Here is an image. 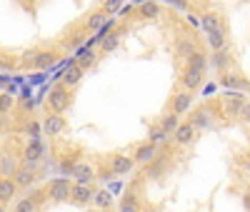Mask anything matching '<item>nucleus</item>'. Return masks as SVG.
I'll use <instances>...</instances> for the list:
<instances>
[{
    "instance_id": "1",
    "label": "nucleus",
    "mask_w": 250,
    "mask_h": 212,
    "mask_svg": "<svg viewBox=\"0 0 250 212\" xmlns=\"http://www.w3.org/2000/svg\"><path fill=\"white\" fill-rule=\"evenodd\" d=\"M48 108H50V113H60V115L70 108V93H68L65 85H58V88L50 90V95H48Z\"/></svg>"
},
{
    "instance_id": "2",
    "label": "nucleus",
    "mask_w": 250,
    "mask_h": 212,
    "mask_svg": "<svg viewBox=\"0 0 250 212\" xmlns=\"http://www.w3.org/2000/svg\"><path fill=\"white\" fill-rule=\"evenodd\" d=\"M43 153H45V147H43V142H40V137H30V145L25 147V153H23V165L30 167V170L38 167Z\"/></svg>"
},
{
    "instance_id": "3",
    "label": "nucleus",
    "mask_w": 250,
    "mask_h": 212,
    "mask_svg": "<svg viewBox=\"0 0 250 212\" xmlns=\"http://www.w3.org/2000/svg\"><path fill=\"white\" fill-rule=\"evenodd\" d=\"M48 197H50L53 202H65V200H70V182L62 180V177L53 180V182L48 185Z\"/></svg>"
},
{
    "instance_id": "4",
    "label": "nucleus",
    "mask_w": 250,
    "mask_h": 212,
    "mask_svg": "<svg viewBox=\"0 0 250 212\" xmlns=\"http://www.w3.org/2000/svg\"><path fill=\"white\" fill-rule=\"evenodd\" d=\"M73 177H75V182H80V185H90L98 175H95V167H93L90 162L80 160V162H75V167H73Z\"/></svg>"
},
{
    "instance_id": "5",
    "label": "nucleus",
    "mask_w": 250,
    "mask_h": 212,
    "mask_svg": "<svg viewBox=\"0 0 250 212\" xmlns=\"http://www.w3.org/2000/svg\"><path fill=\"white\" fill-rule=\"evenodd\" d=\"M180 85H183V90H198L200 85H203V70H195V68H188L185 65V70H183V75H180Z\"/></svg>"
},
{
    "instance_id": "6",
    "label": "nucleus",
    "mask_w": 250,
    "mask_h": 212,
    "mask_svg": "<svg viewBox=\"0 0 250 212\" xmlns=\"http://www.w3.org/2000/svg\"><path fill=\"white\" fill-rule=\"evenodd\" d=\"M110 170L113 175H128L135 170V160L130 155H113L110 157Z\"/></svg>"
},
{
    "instance_id": "7",
    "label": "nucleus",
    "mask_w": 250,
    "mask_h": 212,
    "mask_svg": "<svg viewBox=\"0 0 250 212\" xmlns=\"http://www.w3.org/2000/svg\"><path fill=\"white\" fill-rule=\"evenodd\" d=\"M62 130H65V117H62L60 113H50V115L43 120V133H45V135L55 137V135H60Z\"/></svg>"
},
{
    "instance_id": "8",
    "label": "nucleus",
    "mask_w": 250,
    "mask_h": 212,
    "mask_svg": "<svg viewBox=\"0 0 250 212\" xmlns=\"http://www.w3.org/2000/svg\"><path fill=\"white\" fill-rule=\"evenodd\" d=\"M93 190H90V185H80V182H75V185H70V200L75 202V205H90L93 202Z\"/></svg>"
},
{
    "instance_id": "9",
    "label": "nucleus",
    "mask_w": 250,
    "mask_h": 212,
    "mask_svg": "<svg viewBox=\"0 0 250 212\" xmlns=\"http://www.w3.org/2000/svg\"><path fill=\"white\" fill-rule=\"evenodd\" d=\"M243 105H245V97L243 95H238V93H230V95H225L223 97V113L225 115H240V110H243Z\"/></svg>"
},
{
    "instance_id": "10",
    "label": "nucleus",
    "mask_w": 250,
    "mask_h": 212,
    "mask_svg": "<svg viewBox=\"0 0 250 212\" xmlns=\"http://www.w3.org/2000/svg\"><path fill=\"white\" fill-rule=\"evenodd\" d=\"M155 155H158V145H153V142L148 140L145 145H140L138 150H135L133 160H135V165H148V162H150Z\"/></svg>"
},
{
    "instance_id": "11",
    "label": "nucleus",
    "mask_w": 250,
    "mask_h": 212,
    "mask_svg": "<svg viewBox=\"0 0 250 212\" xmlns=\"http://www.w3.org/2000/svg\"><path fill=\"white\" fill-rule=\"evenodd\" d=\"M225 42H228V30H225V25H220V28H215V30L208 33V45H210L213 53H215V50H223Z\"/></svg>"
},
{
    "instance_id": "12",
    "label": "nucleus",
    "mask_w": 250,
    "mask_h": 212,
    "mask_svg": "<svg viewBox=\"0 0 250 212\" xmlns=\"http://www.w3.org/2000/svg\"><path fill=\"white\" fill-rule=\"evenodd\" d=\"M193 137H195V127H193L190 122H180L178 130L173 133V140H175L178 145H190Z\"/></svg>"
},
{
    "instance_id": "13",
    "label": "nucleus",
    "mask_w": 250,
    "mask_h": 212,
    "mask_svg": "<svg viewBox=\"0 0 250 212\" xmlns=\"http://www.w3.org/2000/svg\"><path fill=\"white\" fill-rule=\"evenodd\" d=\"M190 105H193V93L190 90H183V93H178L173 97V113L183 115V113L190 110Z\"/></svg>"
},
{
    "instance_id": "14",
    "label": "nucleus",
    "mask_w": 250,
    "mask_h": 212,
    "mask_svg": "<svg viewBox=\"0 0 250 212\" xmlns=\"http://www.w3.org/2000/svg\"><path fill=\"white\" fill-rule=\"evenodd\" d=\"M210 120H213L210 110H208V108H198V110H193V113H190V120H188V122H190V125L195 127V130H203V127L210 125Z\"/></svg>"
},
{
    "instance_id": "15",
    "label": "nucleus",
    "mask_w": 250,
    "mask_h": 212,
    "mask_svg": "<svg viewBox=\"0 0 250 212\" xmlns=\"http://www.w3.org/2000/svg\"><path fill=\"white\" fill-rule=\"evenodd\" d=\"M18 173V160L8 153L0 155V177H13Z\"/></svg>"
},
{
    "instance_id": "16",
    "label": "nucleus",
    "mask_w": 250,
    "mask_h": 212,
    "mask_svg": "<svg viewBox=\"0 0 250 212\" xmlns=\"http://www.w3.org/2000/svg\"><path fill=\"white\" fill-rule=\"evenodd\" d=\"M230 60H233V58H230V53H228V50L223 48V50H215V53H213V58H210V65H213L215 70L225 73L228 68H230Z\"/></svg>"
},
{
    "instance_id": "17",
    "label": "nucleus",
    "mask_w": 250,
    "mask_h": 212,
    "mask_svg": "<svg viewBox=\"0 0 250 212\" xmlns=\"http://www.w3.org/2000/svg\"><path fill=\"white\" fill-rule=\"evenodd\" d=\"M15 193H18L15 180H13V177H0V202L13 200V197H15Z\"/></svg>"
},
{
    "instance_id": "18",
    "label": "nucleus",
    "mask_w": 250,
    "mask_h": 212,
    "mask_svg": "<svg viewBox=\"0 0 250 212\" xmlns=\"http://www.w3.org/2000/svg\"><path fill=\"white\" fill-rule=\"evenodd\" d=\"M138 13H140L143 20H155V18L160 15V5L155 3V0H143L140 8H138Z\"/></svg>"
},
{
    "instance_id": "19",
    "label": "nucleus",
    "mask_w": 250,
    "mask_h": 212,
    "mask_svg": "<svg viewBox=\"0 0 250 212\" xmlns=\"http://www.w3.org/2000/svg\"><path fill=\"white\" fill-rule=\"evenodd\" d=\"M13 180H15L18 187H30L35 182V173L30 167H18V173L13 175Z\"/></svg>"
},
{
    "instance_id": "20",
    "label": "nucleus",
    "mask_w": 250,
    "mask_h": 212,
    "mask_svg": "<svg viewBox=\"0 0 250 212\" xmlns=\"http://www.w3.org/2000/svg\"><path fill=\"white\" fill-rule=\"evenodd\" d=\"M93 205L103 212H108L113 207V195H110V190H98V193L93 195Z\"/></svg>"
},
{
    "instance_id": "21",
    "label": "nucleus",
    "mask_w": 250,
    "mask_h": 212,
    "mask_svg": "<svg viewBox=\"0 0 250 212\" xmlns=\"http://www.w3.org/2000/svg\"><path fill=\"white\" fill-rule=\"evenodd\" d=\"M83 70L80 65H70L68 70H65V75H62V85H65V88H75V85L83 80Z\"/></svg>"
},
{
    "instance_id": "22",
    "label": "nucleus",
    "mask_w": 250,
    "mask_h": 212,
    "mask_svg": "<svg viewBox=\"0 0 250 212\" xmlns=\"http://www.w3.org/2000/svg\"><path fill=\"white\" fill-rule=\"evenodd\" d=\"M185 62H188V68H195V70H203V73H205V68L210 65V58H208L203 50H195Z\"/></svg>"
},
{
    "instance_id": "23",
    "label": "nucleus",
    "mask_w": 250,
    "mask_h": 212,
    "mask_svg": "<svg viewBox=\"0 0 250 212\" xmlns=\"http://www.w3.org/2000/svg\"><path fill=\"white\" fill-rule=\"evenodd\" d=\"M178 125H180V115H178V113H168V115H163V120H160V127H163L168 135L178 130Z\"/></svg>"
},
{
    "instance_id": "24",
    "label": "nucleus",
    "mask_w": 250,
    "mask_h": 212,
    "mask_svg": "<svg viewBox=\"0 0 250 212\" xmlns=\"http://www.w3.org/2000/svg\"><path fill=\"white\" fill-rule=\"evenodd\" d=\"M223 23H220V18L215 15V13H205L203 18H200V28L205 30V33H210V30H215V28H220Z\"/></svg>"
},
{
    "instance_id": "25",
    "label": "nucleus",
    "mask_w": 250,
    "mask_h": 212,
    "mask_svg": "<svg viewBox=\"0 0 250 212\" xmlns=\"http://www.w3.org/2000/svg\"><path fill=\"white\" fill-rule=\"evenodd\" d=\"M53 62H55V55H53V53H40V55H33V65H35V68H40V70H43V68H50Z\"/></svg>"
},
{
    "instance_id": "26",
    "label": "nucleus",
    "mask_w": 250,
    "mask_h": 212,
    "mask_svg": "<svg viewBox=\"0 0 250 212\" xmlns=\"http://www.w3.org/2000/svg\"><path fill=\"white\" fill-rule=\"evenodd\" d=\"M195 50H198V48H195V42H193V40H178V55H180L183 60H188Z\"/></svg>"
},
{
    "instance_id": "27",
    "label": "nucleus",
    "mask_w": 250,
    "mask_h": 212,
    "mask_svg": "<svg viewBox=\"0 0 250 212\" xmlns=\"http://www.w3.org/2000/svg\"><path fill=\"white\" fill-rule=\"evenodd\" d=\"M148 140H150L153 145H165V142H168V133H165L160 125H155V127H150V135H148Z\"/></svg>"
},
{
    "instance_id": "28",
    "label": "nucleus",
    "mask_w": 250,
    "mask_h": 212,
    "mask_svg": "<svg viewBox=\"0 0 250 212\" xmlns=\"http://www.w3.org/2000/svg\"><path fill=\"white\" fill-rule=\"evenodd\" d=\"M118 42H120V35L118 33H110V35H105V38L100 40V50L103 53H110V50L118 48Z\"/></svg>"
},
{
    "instance_id": "29",
    "label": "nucleus",
    "mask_w": 250,
    "mask_h": 212,
    "mask_svg": "<svg viewBox=\"0 0 250 212\" xmlns=\"http://www.w3.org/2000/svg\"><path fill=\"white\" fill-rule=\"evenodd\" d=\"M145 167H148V177H158L160 173H163V167H165V162H163V157H153L148 165H145Z\"/></svg>"
},
{
    "instance_id": "30",
    "label": "nucleus",
    "mask_w": 250,
    "mask_h": 212,
    "mask_svg": "<svg viewBox=\"0 0 250 212\" xmlns=\"http://www.w3.org/2000/svg\"><path fill=\"white\" fill-rule=\"evenodd\" d=\"M220 82H223V88H245L243 77H238V75H228V73H223Z\"/></svg>"
},
{
    "instance_id": "31",
    "label": "nucleus",
    "mask_w": 250,
    "mask_h": 212,
    "mask_svg": "<svg viewBox=\"0 0 250 212\" xmlns=\"http://www.w3.org/2000/svg\"><path fill=\"white\" fill-rule=\"evenodd\" d=\"M118 212H140V205H138V200L133 195H128V197L120 202V210Z\"/></svg>"
},
{
    "instance_id": "32",
    "label": "nucleus",
    "mask_w": 250,
    "mask_h": 212,
    "mask_svg": "<svg viewBox=\"0 0 250 212\" xmlns=\"http://www.w3.org/2000/svg\"><path fill=\"white\" fill-rule=\"evenodd\" d=\"M18 212H35L38 210V202L28 195V197H23V200H18V207H15Z\"/></svg>"
},
{
    "instance_id": "33",
    "label": "nucleus",
    "mask_w": 250,
    "mask_h": 212,
    "mask_svg": "<svg viewBox=\"0 0 250 212\" xmlns=\"http://www.w3.org/2000/svg\"><path fill=\"white\" fill-rule=\"evenodd\" d=\"M13 105H15L13 95H10V93H3V95H0V115L10 113V110H13Z\"/></svg>"
},
{
    "instance_id": "34",
    "label": "nucleus",
    "mask_w": 250,
    "mask_h": 212,
    "mask_svg": "<svg viewBox=\"0 0 250 212\" xmlns=\"http://www.w3.org/2000/svg\"><path fill=\"white\" fill-rule=\"evenodd\" d=\"M105 15H108V13H103V10H100V13H95V15H90V20H88V28H90V30H98L103 23H105Z\"/></svg>"
},
{
    "instance_id": "35",
    "label": "nucleus",
    "mask_w": 250,
    "mask_h": 212,
    "mask_svg": "<svg viewBox=\"0 0 250 212\" xmlns=\"http://www.w3.org/2000/svg\"><path fill=\"white\" fill-rule=\"evenodd\" d=\"M93 60H95V53H85V55L80 58V62H78V65H80L83 70H85L88 65H93Z\"/></svg>"
},
{
    "instance_id": "36",
    "label": "nucleus",
    "mask_w": 250,
    "mask_h": 212,
    "mask_svg": "<svg viewBox=\"0 0 250 212\" xmlns=\"http://www.w3.org/2000/svg\"><path fill=\"white\" fill-rule=\"evenodd\" d=\"M120 3H123V0H105V3H103V13H113Z\"/></svg>"
},
{
    "instance_id": "37",
    "label": "nucleus",
    "mask_w": 250,
    "mask_h": 212,
    "mask_svg": "<svg viewBox=\"0 0 250 212\" xmlns=\"http://www.w3.org/2000/svg\"><path fill=\"white\" fill-rule=\"evenodd\" d=\"M240 120H245V122L250 125V100H245V105H243V110H240Z\"/></svg>"
},
{
    "instance_id": "38",
    "label": "nucleus",
    "mask_w": 250,
    "mask_h": 212,
    "mask_svg": "<svg viewBox=\"0 0 250 212\" xmlns=\"http://www.w3.org/2000/svg\"><path fill=\"white\" fill-rule=\"evenodd\" d=\"M243 207L250 212V190H245V193H243Z\"/></svg>"
},
{
    "instance_id": "39",
    "label": "nucleus",
    "mask_w": 250,
    "mask_h": 212,
    "mask_svg": "<svg viewBox=\"0 0 250 212\" xmlns=\"http://www.w3.org/2000/svg\"><path fill=\"white\" fill-rule=\"evenodd\" d=\"M33 105H35L33 100H25V102H23V110H33Z\"/></svg>"
},
{
    "instance_id": "40",
    "label": "nucleus",
    "mask_w": 250,
    "mask_h": 212,
    "mask_svg": "<svg viewBox=\"0 0 250 212\" xmlns=\"http://www.w3.org/2000/svg\"><path fill=\"white\" fill-rule=\"evenodd\" d=\"M245 170H248V173H250V157L245 160Z\"/></svg>"
},
{
    "instance_id": "41",
    "label": "nucleus",
    "mask_w": 250,
    "mask_h": 212,
    "mask_svg": "<svg viewBox=\"0 0 250 212\" xmlns=\"http://www.w3.org/2000/svg\"><path fill=\"white\" fill-rule=\"evenodd\" d=\"M0 212H5V207H3V202H0Z\"/></svg>"
},
{
    "instance_id": "42",
    "label": "nucleus",
    "mask_w": 250,
    "mask_h": 212,
    "mask_svg": "<svg viewBox=\"0 0 250 212\" xmlns=\"http://www.w3.org/2000/svg\"><path fill=\"white\" fill-rule=\"evenodd\" d=\"M13 212H18V210H13Z\"/></svg>"
}]
</instances>
